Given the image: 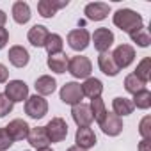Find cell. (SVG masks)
I'll return each mask as SVG.
<instances>
[{
    "mask_svg": "<svg viewBox=\"0 0 151 151\" xmlns=\"http://www.w3.org/2000/svg\"><path fill=\"white\" fill-rule=\"evenodd\" d=\"M25 114L32 119H41L48 114V101L39 96V94H34V96H29L25 100Z\"/></svg>",
    "mask_w": 151,
    "mask_h": 151,
    "instance_id": "3957f363",
    "label": "cell"
},
{
    "mask_svg": "<svg viewBox=\"0 0 151 151\" xmlns=\"http://www.w3.org/2000/svg\"><path fill=\"white\" fill-rule=\"evenodd\" d=\"M84 13H86L87 20H91V22H101V20H105L109 16L110 7L105 2H91V4L86 6Z\"/></svg>",
    "mask_w": 151,
    "mask_h": 151,
    "instance_id": "7c38bea8",
    "label": "cell"
},
{
    "mask_svg": "<svg viewBox=\"0 0 151 151\" xmlns=\"http://www.w3.org/2000/svg\"><path fill=\"white\" fill-rule=\"evenodd\" d=\"M68 71L73 75L75 78H89L91 71H93V64L84 55H75L68 62Z\"/></svg>",
    "mask_w": 151,
    "mask_h": 151,
    "instance_id": "7a4b0ae2",
    "label": "cell"
},
{
    "mask_svg": "<svg viewBox=\"0 0 151 151\" xmlns=\"http://www.w3.org/2000/svg\"><path fill=\"white\" fill-rule=\"evenodd\" d=\"M91 43V34L86 29H73L68 34V45L75 52H84Z\"/></svg>",
    "mask_w": 151,
    "mask_h": 151,
    "instance_id": "8992f818",
    "label": "cell"
},
{
    "mask_svg": "<svg viewBox=\"0 0 151 151\" xmlns=\"http://www.w3.org/2000/svg\"><path fill=\"white\" fill-rule=\"evenodd\" d=\"M13 146V139L6 132V128H0V151H6Z\"/></svg>",
    "mask_w": 151,
    "mask_h": 151,
    "instance_id": "d6a6232c",
    "label": "cell"
},
{
    "mask_svg": "<svg viewBox=\"0 0 151 151\" xmlns=\"http://www.w3.org/2000/svg\"><path fill=\"white\" fill-rule=\"evenodd\" d=\"M34 87H36L39 96H48V94H53V91L57 87V82H55V78L50 77V75H43V77H39L36 80Z\"/></svg>",
    "mask_w": 151,
    "mask_h": 151,
    "instance_id": "44dd1931",
    "label": "cell"
},
{
    "mask_svg": "<svg viewBox=\"0 0 151 151\" xmlns=\"http://www.w3.org/2000/svg\"><path fill=\"white\" fill-rule=\"evenodd\" d=\"M133 75H135L139 80H142L144 84H147L149 78H151V59H149V57H144V59L137 64V69H135Z\"/></svg>",
    "mask_w": 151,
    "mask_h": 151,
    "instance_id": "d4e9b609",
    "label": "cell"
},
{
    "mask_svg": "<svg viewBox=\"0 0 151 151\" xmlns=\"http://www.w3.org/2000/svg\"><path fill=\"white\" fill-rule=\"evenodd\" d=\"M27 140L32 147L36 149H41V147H48L50 146V139L46 135V130L45 126H37V128H30L29 135H27Z\"/></svg>",
    "mask_w": 151,
    "mask_h": 151,
    "instance_id": "2e32d148",
    "label": "cell"
},
{
    "mask_svg": "<svg viewBox=\"0 0 151 151\" xmlns=\"http://www.w3.org/2000/svg\"><path fill=\"white\" fill-rule=\"evenodd\" d=\"M60 100L66 105H78L84 100V93H82V86L77 82H66L60 89Z\"/></svg>",
    "mask_w": 151,
    "mask_h": 151,
    "instance_id": "277c9868",
    "label": "cell"
},
{
    "mask_svg": "<svg viewBox=\"0 0 151 151\" xmlns=\"http://www.w3.org/2000/svg\"><path fill=\"white\" fill-rule=\"evenodd\" d=\"M132 103H133V107H137V109H140V110H147V109L151 107V93H149L147 89H142V91L135 93Z\"/></svg>",
    "mask_w": 151,
    "mask_h": 151,
    "instance_id": "4316f807",
    "label": "cell"
},
{
    "mask_svg": "<svg viewBox=\"0 0 151 151\" xmlns=\"http://www.w3.org/2000/svg\"><path fill=\"white\" fill-rule=\"evenodd\" d=\"M112 59H114V62H116V66H117L119 69L128 68V66L133 62V59H135V50H133V46H130V45H119V46H116V50L112 52Z\"/></svg>",
    "mask_w": 151,
    "mask_h": 151,
    "instance_id": "9c48e42d",
    "label": "cell"
},
{
    "mask_svg": "<svg viewBox=\"0 0 151 151\" xmlns=\"http://www.w3.org/2000/svg\"><path fill=\"white\" fill-rule=\"evenodd\" d=\"M133 103H132V100H128V98H121V96H117V98H114V101H112V110H114V114L116 116H130L132 112H133Z\"/></svg>",
    "mask_w": 151,
    "mask_h": 151,
    "instance_id": "cb8c5ba5",
    "label": "cell"
},
{
    "mask_svg": "<svg viewBox=\"0 0 151 151\" xmlns=\"http://www.w3.org/2000/svg\"><path fill=\"white\" fill-rule=\"evenodd\" d=\"M13 101L4 94V93H0V117H6L7 114L13 112Z\"/></svg>",
    "mask_w": 151,
    "mask_h": 151,
    "instance_id": "4dcf8cb0",
    "label": "cell"
},
{
    "mask_svg": "<svg viewBox=\"0 0 151 151\" xmlns=\"http://www.w3.org/2000/svg\"><path fill=\"white\" fill-rule=\"evenodd\" d=\"M30 7L27 2H14L13 4V18L16 23L20 25H25L29 20H30Z\"/></svg>",
    "mask_w": 151,
    "mask_h": 151,
    "instance_id": "603a6c76",
    "label": "cell"
},
{
    "mask_svg": "<svg viewBox=\"0 0 151 151\" xmlns=\"http://www.w3.org/2000/svg\"><path fill=\"white\" fill-rule=\"evenodd\" d=\"M37 151H53L52 147H41V149H37Z\"/></svg>",
    "mask_w": 151,
    "mask_h": 151,
    "instance_id": "f35d334b",
    "label": "cell"
},
{
    "mask_svg": "<svg viewBox=\"0 0 151 151\" xmlns=\"http://www.w3.org/2000/svg\"><path fill=\"white\" fill-rule=\"evenodd\" d=\"M75 146H78V147H82V149H89V147H93L94 144H96V135H94V132L89 128V126H86V128H78L77 130V133H75Z\"/></svg>",
    "mask_w": 151,
    "mask_h": 151,
    "instance_id": "ac0fdd59",
    "label": "cell"
},
{
    "mask_svg": "<svg viewBox=\"0 0 151 151\" xmlns=\"http://www.w3.org/2000/svg\"><path fill=\"white\" fill-rule=\"evenodd\" d=\"M68 62H69V59H68V55H66L64 52L55 53V55H48V60H46L48 68H50L53 73H59V75H60V73H66Z\"/></svg>",
    "mask_w": 151,
    "mask_h": 151,
    "instance_id": "7402d4cb",
    "label": "cell"
},
{
    "mask_svg": "<svg viewBox=\"0 0 151 151\" xmlns=\"http://www.w3.org/2000/svg\"><path fill=\"white\" fill-rule=\"evenodd\" d=\"M144 86H146V84H144L142 80H139L133 73H132V75H128V77L124 78V89H126L130 94H135V93H139V91L146 89Z\"/></svg>",
    "mask_w": 151,
    "mask_h": 151,
    "instance_id": "f1b7e54d",
    "label": "cell"
},
{
    "mask_svg": "<svg viewBox=\"0 0 151 151\" xmlns=\"http://www.w3.org/2000/svg\"><path fill=\"white\" fill-rule=\"evenodd\" d=\"M82 93H84V96H87V98H91V100L100 98L101 93H103V84H101V80L93 78V77L86 78V82L82 84Z\"/></svg>",
    "mask_w": 151,
    "mask_h": 151,
    "instance_id": "d6986e66",
    "label": "cell"
},
{
    "mask_svg": "<svg viewBox=\"0 0 151 151\" xmlns=\"http://www.w3.org/2000/svg\"><path fill=\"white\" fill-rule=\"evenodd\" d=\"M7 41H9V32H7V29L0 27V50L7 45Z\"/></svg>",
    "mask_w": 151,
    "mask_h": 151,
    "instance_id": "836d02e7",
    "label": "cell"
},
{
    "mask_svg": "<svg viewBox=\"0 0 151 151\" xmlns=\"http://www.w3.org/2000/svg\"><path fill=\"white\" fill-rule=\"evenodd\" d=\"M151 117L149 116H146L142 121H140V126H139V133L142 135V139L144 140H149L151 139Z\"/></svg>",
    "mask_w": 151,
    "mask_h": 151,
    "instance_id": "1f68e13d",
    "label": "cell"
},
{
    "mask_svg": "<svg viewBox=\"0 0 151 151\" xmlns=\"http://www.w3.org/2000/svg\"><path fill=\"white\" fill-rule=\"evenodd\" d=\"M7 59H9V62H11L14 68H25V66L29 64V60H30V55H29L27 48L16 45V46H11V48H9Z\"/></svg>",
    "mask_w": 151,
    "mask_h": 151,
    "instance_id": "9a60e30c",
    "label": "cell"
},
{
    "mask_svg": "<svg viewBox=\"0 0 151 151\" xmlns=\"http://www.w3.org/2000/svg\"><path fill=\"white\" fill-rule=\"evenodd\" d=\"M71 116L73 121L77 123L78 128H86L93 123V114H91V107L87 103H78V105H73L71 109Z\"/></svg>",
    "mask_w": 151,
    "mask_h": 151,
    "instance_id": "8fae6325",
    "label": "cell"
},
{
    "mask_svg": "<svg viewBox=\"0 0 151 151\" xmlns=\"http://www.w3.org/2000/svg\"><path fill=\"white\" fill-rule=\"evenodd\" d=\"M91 114H93V119L94 121H98V123H101L103 121V117L107 116V107H105V101L101 100V98H94V100H91Z\"/></svg>",
    "mask_w": 151,
    "mask_h": 151,
    "instance_id": "83f0119b",
    "label": "cell"
},
{
    "mask_svg": "<svg viewBox=\"0 0 151 151\" xmlns=\"http://www.w3.org/2000/svg\"><path fill=\"white\" fill-rule=\"evenodd\" d=\"M112 22H114V25L117 29H121L126 34H132V32L142 29V25H144L142 16L139 13L132 11V9H119V11H116V14L112 16Z\"/></svg>",
    "mask_w": 151,
    "mask_h": 151,
    "instance_id": "6da1fadb",
    "label": "cell"
},
{
    "mask_svg": "<svg viewBox=\"0 0 151 151\" xmlns=\"http://www.w3.org/2000/svg\"><path fill=\"white\" fill-rule=\"evenodd\" d=\"M13 103L16 101H25L29 98V86L23 80H11L6 86V93H4Z\"/></svg>",
    "mask_w": 151,
    "mask_h": 151,
    "instance_id": "52a82bcc",
    "label": "cell"
},
{
    "mask_svg": "<svg viewBox=\"0 0 151 151\" xmlns=\"http://www.w3.org/2000/svg\"><path fill=\"white\" fill-rule=\"evenodd\" d=\"M48 36H50V32H48V29H46L45 25H34V27L29 30L27 39H29V43H30L32 46H36V48H45V43H46Z\"/></svg>",
    "mask_w": 151,
    "mask_h": 151,
    "instance_id": "e0dca14e",
    "label": "cell"
},
{
    "mask_svg": "<svg viewBox=\"0 0 151 151\" xmlns=\"http://www.w3.org/2000/svg\"><path fill=\"white\" fill-rule=\"evenodd\" d=\"M100 128H101V132H103L105 135L116 137V135H119V133L123 132V119H121L119 116H116V114L107 112V116H105L103 121L100 123Z\"/></svg>",
    "mask_w": 151,
    "mask_h": 151,
    "instance_id": "30bf717a",
    "label": "cell"
},
{
    "mask_svg": "<svg viewBox=\"0 0 151 151\" xmlns=\"http://www.w3.org/2000/svg\"><path fill=\"white\" fill-rule=\"evenodd\" d=\"M139 151H151V142L149 140H142L139 144Z\"/></svg>",
    "mask_w": 151,
    "mask_h": 151,
    "instance_id": "d590c367",
    "label": "cell"
},
{
    "mask_svg": "<svg viewBox=\"0 0 151 151\" xmlns=\"http://www.w3.org/2000/svg\"><path fill=\"white\" fill-rule=\"evenodd\" d=\"M66 151H86V149H82V147H78V146H71V147H68Z\"/></svg>",
    "mask_w": 151,
    "mask_h": 151,
    "instance_id": "74e56055",
    "label": "cell"
},
{
    "mask_svg": "<svg viewBox=\"0 0 151 151\" xmlns=\"http://www.w3.org/2000/svg\"><path fill=\"white\" fill-rule=\"evenodd\" d=\"M62 46H64V41L59 34H50L46 43H45V48L48 52V55H55V53H60L62 52Z\"/></svg>",
    "mask_w": 151,
    "mask_h": 151,
    "instance_id": "484cf974",
    "label": "cell"
},
{
    "mask_svg": "<svg viewBox=\"0 0 151 151\" xmlns=\"http://www.w3.org/2000/svg\"><path fill=\"white\" fill-rule=\"evenodd\" d=\"M69 2L68 0H39L37 2V13L43 16V18H53L55 13L62 7H66Z\"/></svg>",
    "mask_w": 151,
    "mask_h": 151,
    "instance_id": "5bb4252c",
    "label": "cell"
},
{
    "mask_svg": "<svg viewBox=\"0 0 151 151\" xmlns=\"http://www.w3.org/2000/svg\"><path fill=\"white\" fill-rule=\"evenodd\" d=\"M6 128V132L9 133V137L13 139V140H23V139H27V135H29V132H30V126H29V123L27 121H23V119H13L7 126H4Z\"/></svg>",
    "mask_w": 151,
    "mask_h": 151,
    "instance_id": "4fadbf2b",
    "label": "cell"
},
{
    "mask_svg": "<svg viewBox=\"0 0 151 151\" xmlns=\"http://www.w3.org/2000/svg\"><path fill=\"white\" fill-rule=\"evenodd\" d=\"M130 37H132V41L133 43H137L139 46H142V48H146V46H149V43H151V37H149V32H147V29H139V30H135V32H132L130 34Z\"/></svg>",
    "mask_w": 151,
    "mask_h": 151,
    "instance_id": "f546056e",
    "label": "cell"
},
{
    "mask_svg": "<svg viewBox=\"0 0 151 151\" xmlns=\"http://www.w3.org/2000/svg\"><path fill=\"white\" fill-rule=\"evenodd\" d=\"M45 130H46V135H48L50 142H62L68 135V123L62 117H53V119L48 121Z\"/></svg>",
    "mask_w": 151,
    "mask_h": 151,
    "instance_id": "5b68a950",
    "label": "cell"
},
{
    "mask_svg": "<svg viewBox=\"0 0 151 151\" xmlns=\"http://www.w3.org/2000/svg\"><path fill=\"white\" fill-rule=\"evenodd\" d=\"M98 66H100V69L107 75V77H116V75L121 71V69L116 66V62H114V59H112V53H110V52L100 53V57H98Z\"/></svg>",
    "mask_w": 151,
    "mask_h": 151,
    "instance_id": "ffe728a7",
    "label": "cell"
},
{
    "mask_svg": "<svg viewBox=\"0 0 151 151\" xmlns=\"http://www.w3.org/2000/svg\"><path fill=\"white\" fill-rule=\"evenodd\" d=\"M6 22H7V14H6L2 9H0V27H4V25H6Z\"/></svg>",
    "mask_w": 151,
    "mask_h": 151,
    "instance_id": "8d00e7d4",
    "label": "cell"
},
{
    "mask_svg": "<svg viewBox=\"0 0 151 151\" xmlns=\"http://www.w3.org/2000/svg\"><path fill=\"white\" fill-rule=\"evenodd\" d=\"M7 78H9V69L4 64H0V84H6Z\"/></svg>",
    "mask_w": 151,
    "mask_h": 151,
    "instance_id": "e575fe53",
    "label": "cell"
},
{
    "mask_svg": "<svg viewBox=\"0 0 151 151\" xmlns=\"http://www.w3.org/2000/svg\"><path fill=\"white\" fill-rule=\"evenodd\" d=\"M93 37V43H94V48L100 52V53H105L109 52V48L112 46L114 43V32L109 30L107 27H100L94 30V34L91 36Z\"/></svg>",
    "mask_w": 151,
    "mask_h": 151,
    "instance_id": "ba28073f",
    "label": "cell"
}]
</instances>
